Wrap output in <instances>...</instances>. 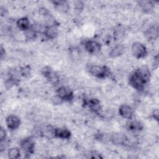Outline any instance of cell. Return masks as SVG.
I'll return each mask as SVG.
<instances>
[{
	"label": "cell",
	"mask_w": 159,
	"mask_h": 159,
	"mask_svg": "<svg viewBox=\"0 0 159 159\" xmlns=\"http://www.w3.org/2000/svg\"><path fill=\"white\" fill-rule=\"evenodd\" d=\"M7 137V133L5 129L2 127H1V130H0V142H2L6 140Z\"/></svg>",
	"instance_id": "603a6c76"
},
{
	"label": "cell",
	"mask_w": 159,
	"mask_h": 159,
	"mask_svg": "<svg viewBox=\"0 0 159 159\" xmlns=\"http://www.w3.org/2000/svg\"><path fill=\"white\" fill-rule=\"evenodd\" d=\"M88 156V158H101L102 157L101 155L98 153L96 151H90L88 152V154H87Z\"/></svg>",
	"instance_id": "7402d4cb"
},
{
	"label": "cell",
	"mask_w": 159,
	"mask_h": 159,
	"mask_svg": "<svg viewBox=\"0 0 159 159\" xmlns=\"http://www.w3.org/2000/svg\"><path fill=\"white\" fill-rule=\"evenodd\" d=\"M43 34L47 39H53L58 35L57 27L56 25H47Z\"/></svg>",
	"instance_id": "8fae6325"
},
{
	"label": "cell",
	"mask_w": 159,
	"mask_h": 159,
	"mask_svg": "<svg viewBox=\"0 0 159 159\" xmlns=\"http://www.w3.org/2000/svg\"><path fill=\"white\" fill-rule=\"evenodd\" d=\"M20 146L27 153H32L35 147L34 140L31 137H27L22 140L20 142Z\"/></svg>",
	"instance_id": "52a82bcc"
},
{
	"label": "cell",
	"mask_w": 159,
	"mask_h": 159,
	"mask_svg": "<svg viewBox=\"0 0 159 159\" xmlns=\"http://www.w3.org/2000/svg\"><path fill=\"white\" fill-rule=\"evenodd\" d=\"M86 105L94 113L99 114L101 111V106L100 102L97 99H89L86 101Z\"/></svg>",
	"instance_id": "9c48e42d"
},
{
	"label": "cell",
	"mask_w": 159,
	"mask_h": 159,
	"mask_svg": "<svg viewBox=\"0 0 159 159\" xmlns=\"http://www.w3.org/2000/svg\"><path fill=\"white\" fill-rule=\"evenodd\" d=\"M84 48L89 53H96L101 50V45L96 40H88L84 42Z\"/></svg>",
	"instance_id": "5b68a950"
},
{
	"label": "cell",
	"mask_w": 159,
	"mask_h": 159,
	"mask_svg": "<svg viewBox=\"0 0 159 159\" xmlns=\"http://www.w3.org/2000/svg\"><path fill=\"white\" fill-rule=\"evenodd\" d=\"M138 3L144 12H148L151 11L154 7V5L152 1H139Z\"/></svg>",
	"instance_id": "ac0fdd59"
},
{
	"label": "cell",
	"mask_w": 159,
	"mask_h": 159,
	"mask_svg": "<svg viewBox=\"0 0 159 159\" xmlns=\"http://www.w3.org/2000/svg\"><path fill=\"white\" fill-rule=\"evenodd\" d=\"M16 25L19 29H20V30H22L24 32H25L27 30H28L29 29H30V26H31L30 20L27 17H23L17 20Z\"/></svg>",
	"instance_id": "7c38bea8"
},
{
	"label": "cell",
	"mask_w": 159,
	"mask_h": 159,
	"mask_svg": "<svg viewBox=\"0 0 159 159\" xmlns=\"http://www.w3.org/2000/svg\"><path fill=\"white\" fill-rule=\"evenodd\" d=\"M111 140L116 144H124L125 143L127 139L124 135L120 134H114L111 137Z\"/></svg>",
	"instance_id": "e0dca14e"
},
{
	"label": "cell",
	"mask_w": 159,
	"mask_h": 159,
	"mask_svg": "<svg viewBox=\"0 0 159 159\" xmlns=\"http://www.w3.org/2000/svg\"><path fill=\"white\" fill-rule=\"evenodd\" d=\"M7 127L11 130H15L18 129L20 125V119L15 115H9L6 119Z\"/></svg>",
	"instance_id": "8992f818"
},
{
	"label": "cell",
	"mask_w": 159,
	"mask_h": 159,
	"mask_svg": "<svg viewBox=\"0 0 159 159\" xmlns=\"http://www.w3.org/2000/svg\"><path fill=\"white\" fill-rule=\"evenodd\" d=\"M84 4L81 1H76L75 2V7L76 10H81L83 7Z\"/></svg>",
	"instance_id": "cb8c5ba5"
},
{
	"label": "cell",
	"mask_w": 159,
	"mask_h": 159,
	"mask_svg": "<svg viewBox=\"0 0 159 159\" xmlns=\"http://www.w3.org/2000/svg\"><path fill=\"white\" fill-rule=\"evenodd\" d=\"M131 51L133 55L137 58H143L147 55L146 47L139 42H136L133 43L131 47Z\"/></svg>",
	"instance_id": "7a4b0ae2"
},
{
	"label": "cell",
	"mask_w": 159,
	"mask_h": 159,
	"mask_svg": "<svg viewBox=\"0 0 159 159\" xmlns=\"http://www.w3.org/2000/svg\"><path fill=\"white\" fill-rule=\"evenodd\" d=\"M54 136L61 139H68L71 136V132L68 129L65 127L55 128Z\"/></svg>",
	"instance_id": "30bf717a"
},
{
	"label": "cell",
	"mask_w": 159,
	"mask_h": 159,
	"mask_svg": "<svg viewBox=\"0 0 159 159\" xmlns=\"http://www.w3.org/2000/svg\"><path fill=\"white\" fill-rule=\"evenodd\" d=\"M129 84L138 91H142L144 89L145 85L147 83L137 70L132 72L129 75Z\"/></svg>",
	"instance_id": "6da1fadb"
},
{
	"label": "cell",
	"mask_w": 159,
	"mask_h": 159,
	"mask_svg": "<svg viewBox=\"0 0 159 159\" xmlns=\"http://www.w3.org/2000/svg\"><path fill=\"white\" fill-rule=\"evenodd\" d=\"M119 113L122 117L127 119H131L134 115L132 108L127 104H122L119 107Z\"/></svg>",
	"instance_id": "ba28073f"
},
{
	"label": "cell",
	"mask_w": 159,
	"mask_h": 159,
	"mask_svg": "<svg viewBox=\"0 0 159 159\" xmlns=\"http://www.w3.org/2000/svg\"><path fill=\"white\" fill-rule=\"evenodd\" d=\"M127 129L131 132L140 131L143 129V126L141 122L137 120H132L129 122L126 125Z\"/></svg>",
	"instance_id": "5bb4252c"
},
{
	"label": "cell",
	"mask_w": 159,
	"mask_h": 159,
	"mask_svg": "<svg viewBox=\"0 0 159 159\" xmlns=\"http://www.w3.org/2000/svg\"><path fill=\"white\" fill-rule=\"evenodd\" d=\"M57 95L62 100L65 101H70L73 99V93L66 86H61L57 90Z\"/></svg>",
	"instance_id": "277c9868"
},
{
	"label": "cell",
	"mask_w": 159,
	"mask_h": 159,
	"mask_svg": "<svg viewBox=\"0 0 159 159\" xmlns=\"http://www.w3.org/2000/svg\"><path fill=\"white\" fill-rule=\"evenodd\" d=\"M7 156L11 159L17 158L20 156V151L17 147L11 148L7 152Z\"/></svg>",
	"instance_id": "d6986e66"
},
{
	"label": "cell",
	"mask_w": 159,
	"mask_h": 159,
	"mask_svg": "<svg viewBox=\"0 0 159 159\" xmlns=\"http://www.w3.org/2000/svg\"><path fill=\"white\" fill-rule=\"evenodd\" d=\"M89 72L94 76L97 78H102L108 75V70L102 66L97 65H90L88 68Z\"/></svg>",
	"instance_id": "3957f363"
},
{
	"label": "cell",
	"mask_w": 159,
	"mask_h": 159,
	"mask_svg": "<svg viewBox=\"0 0 159 159\" xmlns=\"http://www.w3.org/2000/svg\"><path fill=\"white\" fill-rule=\"evenodd\" d=\"M152 117L153 118L156 120H158V109H154L153 111L152 112Z\"/></svg>",
	"instance_id": "d4e9b609"
},
{
	"label": "cell",
	"mask_w": 159,
	"mask_h": 159,
	"mask_svg": "<svg viewBox=\"0 0 159 159\" xmlns=\"http://www.w3.org/2000/svg\"><path fill=\"white\" fill-rule=\"evenodd\" d=\"M145 34L148 40H155L158 35V27L155 26L150 27L147 30Z\"/></svg>",
	"instance_id": "2e32d148"
},
{
	"label": "cell",
	"mask_w": 159,
	"mask_h": 159,
	"mask_svg": "<svg viewBox=\"0 0 159 159\" xmlns=\"http://www.w3.org/2000/svg\"><path fill=\"white\" fill-rule=\"evenodd\" d=\"M53 4L55 9L62 13H65L68 11L70 9V5L67 1H53Z\"/></svg>",
	"instance_id": "4fadbf2b"
},
{
	"label": "cell",
	"mask_w": 159,
	"mask_h": 159,
	"mask_svg": "<svg viewBox=\"0 0 159 159\" xmlns=\"http://www.w3.org/2000/svg\"><path fill=\"white\" fill-rule=\"evenodd\" d=\"M125 51V47L121 44H118L114 46L111 50L109 55L112 58H116L122 55Z\"/></svg>",
	"instance_id": "9a60e30c"
},
{
	"label": "cell",
	"mask_w": 159,
	"mask_h": 159,
	"mask_svg": "<svg viewBox=\"0 0 159 159\" xmlns=\"http://www.w3.org/2000/svg\"><path fill=\"white\" fill-rule=\"evenodd\" d=\"M24 35L27 40H34L37 37V33L30 27L24 32Z\"/></svg>",
	"instance_id": "ffe728a7"
},
{
	"label": "cell",
	"mask_w": 159,
	"mask_h": 159,
	"mask_svg": "<svg viewBox=\"0 0 159 159\" xmlns=\"http://www.w3.org/2000/svg\"><path fill=\"white\" fill-rule=\"evenodd\" d=\"M5 54H6L5 50H4L3 47L1 46V58H3V56L5 55Z\"/></svg>",
	"instance_id": "484cf974"
},
{
	"label": "cell",
	"mask_w": 159,
	"mask_h": 159,
	"mask_svg": "<svg viewBox=\"0 0 159 159\" xmlns=\"http://www.w3.org/2000/svg\"><path fill=\"white\" fill-rule=\"evenodd\" d=\"M20 74L24 77H28L30 74V68L29 66H25L20 68Z\"/></svg>",
	"instance_id": "44dd1931"
}]
</instances>
